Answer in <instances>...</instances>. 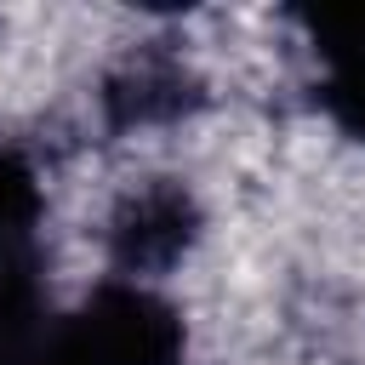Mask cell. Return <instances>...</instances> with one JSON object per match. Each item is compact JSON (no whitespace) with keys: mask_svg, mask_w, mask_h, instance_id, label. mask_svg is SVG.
<instances>
[{"mask_svg":"<svg viewBox=\"0 0 365 365\" xmlns=\"http://www.w3.org/2000/svg\"><path fill=\"white\" fill-rule=\"evenodd\" d=\"M51 222V171L29 143H0V251H40Z\"/></svg>","mask_w":365,"mask_h":365,"instance_id":"7a4b0ae2","label":"cell"},{"mask_svg":"<svg viewBox=\"0 0 365 365\" xmlns=\"http://www.w3.org/2000/svg\"><path fill=\"white\" fill-rule=\"evenodd\" d=\"M205 200L188 177H137L108 194L97 217V245H103V274L137 279V285H165L177 268L194 262L205 240Z\"/></svg>","mask_w":365,"mask_h":365,"instance_id":"6da1fadb","label":"cell"}]
</instances>
